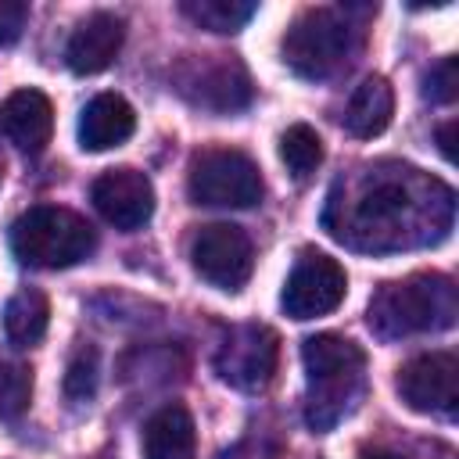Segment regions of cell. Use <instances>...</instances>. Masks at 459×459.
I'll list each match as a JSON object with an SVG mask.
<instances>
[{"mask_svg":"<svg viewBox=\"0 0 459 459\" xmlns=\"http://www.w3.org/2000/svg\"><path fill=\"white\" fill-rule=\"evenodd\" d=\"M452 222V190L412 165H377L366 169L355 197L344 204L337 222H326L337 240L366 251H394L437 240Z\"/></svg>","mask_w":459,"mask_h":459,"instance_id":"cell-1","label":"cell"},{"mask_svg":"<svg viewBox=\"0 0 459 459\" xmlns=\"http://www.w3.org/2000/svg\"><path fill=\"white\" fill-rule=\"evenodd\" d=\"M301 362L308 377L305 423L330 430L366 394V351L341 333H316L301 344Z\"/></svg>","mask_w":459,"mask_h":459,"instance_id":"cell-2","label":"cell"},{"mask_svg":"<svg viewBox=\"0 0 459 459\" xmlns=\"http://www.w3.org/2000/svg\"><path fill=\"white\" fill-rule=\"evenodd\" d=\"M455 287L441 273H416L384 283L369 301V326L377 337L394 341L409 333L448 330L455 323Z\"/></svg>","mask_w":459,"mask_h":459,"instance_id":"cell-3","label":"cell"},{"mask_svg":"<svg viewBox=\"0 0 459 459\" xmlns=\"http://www.w3.org/2000/svg\"><path fill=\"white\" fill-rule=\"evenodd\" d=\"M97 247L93 226L57 204H36L22 212L11 226V251L32 269H68L90 258Z\"/></svg>","mask_w":459,"mask_h":459,"instance_id":"cell-4","label":"cell"},{"mask_svg":"<svg viewBox=\"0 0 459 459\" xmlns=\"http://www.w3.org/2000/svg\"><path fill=\"white\" fill-rule=\"evenodd\" d=\"M280 50H283V65L294 75L330 79L348 65L351 50H355V29L344 18V11L308 7L290 22Z\"/></svg>","mask_w":459,"mask_h":459,"instance_id":"cell-5","label":"cell"},{"mask_svg":"<svg viewBox=\"0 0 459 459\" xmlns=\"http://www.w3.org/2000/svg\"><path fill=\"white\" fill-rule=\"evenodd\" d=\"M262 172L258 165L233 147H212L194 154L186 172V194L194 204L208 208H251L262 201Z\"/></svg>","mask_w":459,"mask_h":459,"instance_id":"cell-6","label":"cell"},{"mask_svg":"<svg viewBox=\"0 0 459 459\" xmlns=\"http://www.w3.org/2000/svg\"><path fill=\"white\" fill-rule=\"evenodd\" d=\"M172 79H176V90L190 104L215 111V115H233V111L247 108L255 97L247 68L230 54H204V57L186 54L179 61V68L172 72Z\"/></svg>","mask_w":459,"mask_h":459,"instance_id":"cell-7","label":"cell"},{"mask_svg":"<svg viewBox=\"0 0 459 459\" xmlns=\"http://www.w3.org/2000/svg\"><path fill=\"white\" fill-rule=\"evenodd\" d=\"M190 265L204 283L233 294L251 280V269H255L251 237L233 222L201 226L190 240Z\"/></svg>","mask_w":459,"mask_h":459,"instance_id":"cell-8","label":"cell"},{"mask_svg":"<svg viewBox=\"0 0 459 459\" xmlns=\"http://www.w3.org/2000/svg\"><path fill=\"white\" fill-rule=\"evenodd\" d=\"M344 290H348L344 265L337 258L308 247L294 258V269L283 283L280 305L290 319H316V316L333 312L344 301Z\"/></svg>","mask_w":459,"mask_h":459,"instance_id":"cell-9","label":"cell"},{"mask_svg":"<svg viewBox=\"0 0 459 459\" xmlns=\"http://www.w3.org/2000/svg\"><path fill=\"white\" fill-rule=\"evenodd\" d=\"M280 359V337L262 323H240L233 326L219 351H215V373L237 391H262Z\"/></svg>","mask_w":459,"mask_h":459,"instance_id":"cell-10","label":"cell"},{"mask_svg":"<svg viewBox=\"0 0 459 459\" xmlns=\"http://www.w3.org/2000/svg\"><path fill=\"white\" fill-rule=\"evenodd\" d=\"M394 387L409 409L430 416H452L459 405V362L452 351L416 355L398 369Z\"/></svg>","mask_w":459,"mask_h":459,"instance_id":"cell-11","label":"cell"},{"mask_svg":"<svg viewBox=\"0 0 459 459\" xmlns=\"http://www.w3.org/2000/svg\"><path fill=\"white\" fill-rule=\"evenodd\" d=\"M93 208L104 215V222H111L115 230H140L151 215H154V186L140 169H108L93 179L90 186Z\"/></svg>","mask_w":459,"mask_h":459,"instance_id":"cell-12","label":"cell"},{"mask_svg":"<svg viewBox=\"0 0 459 459\" xmlns=\"http://www.w3.org/2000/svg\"><path fill=\"white\" fill-rule=\"evenodd\" d=\"M122 39H126L122 18L111 14V11H97V14L82 18L75 25V32L68 36L65 61H68V68L75 75H97V72H104L118 57Z\"/></svg>","mask_w":459,"mask_h":459,"instance_id":"cell-13","label":"cell"},{"mask_svg":"<svg viewBox=\"0 0 459 459\" xmlns=\"http://www.w3.org/2000/svg\"><path fill=\"white\" fill-rule=\"evenodd\" d=\"M0 133L18 151L39 154L54 133V108H50L47 93H39L32 86L7 93V100L0 104Z\"/></svg>","mask_w":459,"mask_h":459,"instance_id":"cell-14","label":"cell"},{"mask_svg":"<svg viewBox=\"0 0 459 459\" xmlns=\"http://www.w3.org/2000/svg\"><path fill=\"white\" fill-rule=\"evenodd\" d=\"M136 129V111L118 93H97L79 115V147L82 151H111L126 143Z\"/></svg>","mask_w":459,"mask_h":459,"instance_id":"cell-15","label":"cell"},{"mask_svg":"<svg viewBox=\"0 0 459 459\" xmlns=\"http://www.w3.org/2000/svg\"><path fill=\"white\" fill-rule=\"evenodd\" d=\"M143 459H197V430L183 405L169 402L143 423Z\"/></svg>","mask_w":459,"mask_h":459,"instance_id":"cell-16","label":"cell"},{"mask_svg":"<svg viewBox=\"0 0 459 459\" xmlns=\"http://www.w3.org/2000/svg\"><path fill=\"white\" fill-rule=\"evenodd\" d=\"M394 115V90L384 75H369L355 86L344 104V129L359 140H373L391 126Z\"/></svg>","mask_w":459,"mask_h":459,"instance_id":"cell-17","label":"cell"},{"mask_svg":"<svg viewBox=\"0 0 459 459\" xmlns=\"http://www.w3.org/2000/svg\"><path fill=\"white\" fill-rule=\"evenodd\" d=\"M50 323V301L43 290H18L7 305H4V333L14 348H32L36 341H43Z\"/></svg>","mask_w":459,"mask_h":459,"instance_id":"cell-18","label":"cell"},{"mask_svg":"<svg viewBox=\"0 0 459 459\" xmlns=\"http://www.w3.org/2000/svg\"><path fill=\"white\" fill-rule=\"evenodd\" d=\"M179 11L197 25V29H208V32H237L244 29L258 4L251 0H183Z\"/></svg>","mask_w":459,"mask_h":459,"instance_id":"cell-19","label":"cell"},{"mask_svg":"<svg viewBox=\"0 0 459 459\" xmlns=\"http://www.w3.org/2000/svg\"><path fill=\"white\" fill-rule=\"evenodd\" d=\"M280 161L287 165V172L294 179H308L319 169V161H323V140H319V133L312 126H305V122L287 126V133L280 136Z\"/></svg>","mask_w":459,"mask_h":459,"instance_id":"cell-20","label":"cell"},{"mask_svg":"<svg viewBox=\"0 0 459 459\" xmlns=\"http://www.w3.org/2000/svg\"><path fill=\"white\" fill-rule=\"evenodd\" d=\"M32 402V373L18 362H0V420L14 423Z\"/></svg>","mask_w":459,"mask_h":459,"instance_id":"cell-21","label":"cell"},{"mask_svg":"<svg viewBox=\"0 0 459 459\" xmlns=\"http://www.w3.org/2000/svg\"><path fill=\"white\" fill-rule=\"evenodd\" d=\"M65 394L72 402H90L97 394V351L90 344H82L72 355V362L65 369Z\"/></svg>","mask_w":459,"mask_h":459,"instance_id":"cell-22","label":"cell"},{"mask_svg":"<svg viewBox=\"0 0 459 459\" xmlns=\"http://www.w3.org/2000/svg\"><path fill=\"white\" fill-rule=\"evenodd\" d=\"M423 93H427L434 104H452L455 93H459V61H455V57H441V61L427 72Z\"/></svg>","mask_w":459,"mask_h":459,"instance_id":"cell-23","label":"cell"},{"mask_svg":"<svg viewBox=\"0 0 459 459\" xmlns=\"http://www.w3.org/2000/svg\"><path fill=\"white\" fill-rule=\"evenodd\" d=\"M25 22H29V4H22V0H0V47L18 43Z\"/></svg>","mask_w":459,"mask_h":459,"instance_id":"cell-24","label":"cell"},{"mask_svg":"<svg viewBox=\"0 0 459 459\" xmlns=\"http://www.w3.org/2000/svg\"><path fill=\"white\" fill-rule=\"evenodd\" d=\"M452 136H455V118H452V122H445V126L437 129V147H441L445 161H455V143H452Z\"/></svg>","mask_w":459,"mask_h":459,"instance_id":"cell-25","label":"cell"},{"mask_svg":"<svg viewBox=\"0 0 459 459\" xmlns=\"http://www.w3.org/2000/svg\"><path fill=\"white\" fill-rule=\"evenodd\" d=\"M362 459H398V455H391V452H366Z\"/></svg>","mask_w":459,"mask_h":459,"instance_id":"cell-26","label":"cell"},{"mask_svg":"<svg viewBox=\"0 0 459 459\" xmlns=\"http://www.w3.org/2000/svg\"><path fill=\"white\" fill-rule=\"evenodd\" d=\"M100 459H104V455H100Z\"/></svg>","mask_w":459,"mask_h":459,"instance_id":"cell-27","label":"cell"}]
</instances>
